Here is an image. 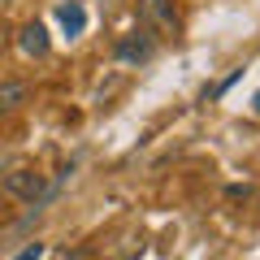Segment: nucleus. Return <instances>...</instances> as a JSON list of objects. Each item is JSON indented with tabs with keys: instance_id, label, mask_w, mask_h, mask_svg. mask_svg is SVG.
Returning a JSON list of instances; mask_svg holds the SVG:
<instances>
[{
	"instance_id": "obj_2",
	"label": "nucleus",
	"mask_w": 260,
	"mask_h": 260,
	"mask_svg": "<svg viewBox=\"0 0 260 260\" xmlns=\"http://www.w3.org/2000/svg\"><path fill=\"white\" fill-rule=\"evenodd\" d=\"M135 13H139V26L152 30V35H178V5L174 0H139Z\"/></svg>"
},
{
	"instance_id": "obj_7",
	"label": "nucleus",
	"mask_w": 260,
	"mask_h": 260,
	"mask_svg": "<svg viewBox=\"0 0 260 260\" xmlns=\"http://www.w3.org/2000/svg\"><path fill=\"white\" fill-rule=\"evenodd\" d=\"M39 256H44V243H30V247L22 251V256H13V260H39Z\"/></svg>"
},
{
	"instance_id": "obj_6",
	"label": "nucleus",
	"mask_w": 260,
	"mask_h": 260,
	"mask_svg": "<svg viewBox=\"0 0 260 260\" xmlns=\"http://www.w3.org/2000/svg\"><path fill=\"white\" fill-rule=\"evenodd\" d=\"M26 100H30V83H22V78H0V117L18 113Z\"/></svg>"
},
{
	"instance_id": "obj_8",
	"label": "nucleus",
	"mask_w": 260,
	"mask_h": 260,
	"mask_svg": "<svg viewBox=\"0 0 260 260\" xmlns=\"http://www.w3.org/2000/svg\"><path fill=\"white\" fill-rule=\"evenodd\" d=\"M251 113H256V117H260V91L251 95Z\"/></svg>"
},
{
	"instance_id": "obj_1",
	"label": "nucleus",
	"mask_w": 260,
	"mask_h": 260,
	"mask_svg": "<svg viewBox=\"0 0 260 260\" xmlns=\"http://www.w3.org/2000/svg\"><path fill=\"white\" fill-rule=\"evenodd\" d=\"M70 174V169H61V178ZM61 178L56 182H48L39 169H30V165H18V169H9V174L0 178V186H5V195H13V200H22V204H48L56 195V186H61Z\"/></svg>"
},
{
	"instance_id": "obj_3",
	"label": "nucleus",
	"mask_w": 260,
	"mask_h": 260,
	"mask_svg": "<svg viewBox=\"0 0 260 260\" xmlns=\"http://www.w3.org/2000/svg\"><path fill=\"white\" fill-rule=\"evenodd\" d=\"M113 56H117L121 65H148L152 56H156V35L152 30H126V35L113 44Z\"/></svg>"
},
{
	"instance_id": "obj_4",
	"label": "nucleus",
	"mask_w": 260,
	"mask_h": 260,
	"mask_svg": "<svg viewBox=\"0 0 260 260\" xmlns=\"http://www.w3.org/2000/svg\"><path fill=\"white\" fill-rule=\"evenodd\" d=\"M18 48L26 56H35V61H44L48 52H52V39H48V26L44 22H26V26L18 30Z\"/></svg>"
},
{
	"instance_id": "obj_5",
	"label": "nucleus",
	"mask_w": 260,
	"mask_h": 260,
	"mask_svg": "<svg viewBox=\"0 0 260 260\" xmlns=\"http://www.w3.org/2000/svg\"><path fill=\"white\" fill-rule=\"evenodd\" d=\"M56 26H61L70 39L83 35V30H87V9H83V0H61V5H56Z\"/></svg>"
},
{
	"instance_id": "obj_9",
	"label": "nucleus",
	"mask_w": 260,
	"mask_h": 260,
	"mask_svg": "<svg viewBox=\"0 0 260 260\" xmlns=\"http://www.w3.org/2000/svg\"><path fill=\"white\" fill-rule=\"evenodd\" d=\"M65 260H83V256H78V251H74V256H65Z\"/></svg>"
}]
</instances>
